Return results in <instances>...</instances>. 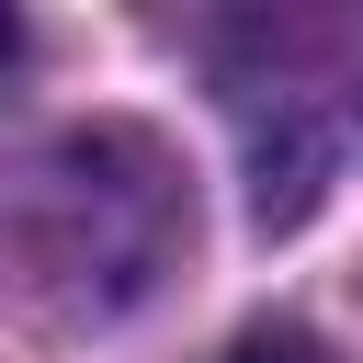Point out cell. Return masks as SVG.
Returning <instances> with one entry per match:
<instances>
[{
	"label": "cell",
	"instance_id": "obj_2",
	"mask_svg": "<svg viewBox=\"0 0 363 363\" xmlns=\"http://www.w3.org/2000/svg\"><path fill=\"white\" fill-rule=\"evenodd\" d=\"M11 57H23V23H11V11H0V68H11Z\"/></svg>",
	"mask_w": 363,
	"mask_h": 363
},
{
	"label": "cell",
	"instance_id": "obj_1",
	"mask_svg": "<svg viewBox=\"0 0 363 363\" xmlns=\"http://www.w3.org/2000/svg\"><path fill=\"white\" fill-rule=\"evenodd\" d=\"M227 363H329L306 329H250V340H227Z\"/></svg>",
	"mask_w": 363,
	"mask_h": 363
}]
</instances>
